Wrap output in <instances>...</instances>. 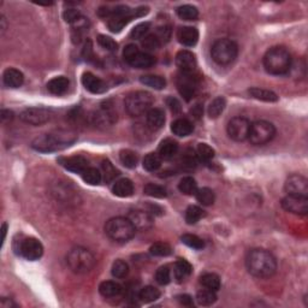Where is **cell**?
<instances>
[{
	"label": "cell",
	"mask_w": 308,
	"mask_h": 308,
	"mask_svg": "<svg viewBox=\"0 0 308 308\" xmlns=\"http://www.w3.org/2000/svg\"><path fill=\"white\" fill-rule=\"evenodd\" d=\"M248 272L257 278H270L277 271L276 258L266 249L257 248L248 253L246 258Z\"/></svg>",
	"instance_id": "1"
},
{
	"label": "cell",
	"mask_w": 308,
	"mask_h": 308,
	"mask_svg": "<svg viewBox=\"0 0 308 308\" xmlns=\"http://www.w3.org/2000/svg\"><path fill=\"white\" fill-rule=\"evenodd\" d=\"M75 141H76V136L71 132L58 131L37 136L32 142V147L35 151L49 153V152H56L66 148V147L71 146Z\"/></svg>",
	"instance_id": "2"
},
{
	"label": "cell",
	"mask_w": 308,
	"mask_h": 308,
	"mask_svg": "<svg viewBox=\"0 0 308 308\" xmlns=\"http://www.w3.org/2000/svg\"><path fill=\"white\" fill-rule=\"evenodd\" d=\"M264 67L269 74L280 76L292 69V56L285 47L276 46L270 49L264 56Z\"/></svg>",
	"instance_id": "3"
},
{
	"label": "cell",
	"mask_w": 308,
	"mask_h": 308,
	"mask_svg": "<svg viewBox=\"0 0 308 308\" xmlns=\"http://www.w3.org/2000/svg\"><path fill=\"white\" fill-rule=\"evenodd\" d=\"M105 232L112 241L123 243V242L130 241L134 237L136 229L129 218L114 217L107 220L105 225Z\"/></svg>",
	"instance_id": "4"
},
{
	"label": "cell",
	"mask_w": 308,
	"mask_h": 308,
	"mask_svg": "<svg viewBox=\"0 0 308 308\" xmlns=\"http://www.w3.org/2000/svg\"><path fill=\"white\" fill-rule=\"evenodd\" d=\"M67 266L72 272L79 275H84L94 269L97 260L88 249L82 247H76L69 252L66 257Z\"/></svg>",
	"instance_id": "5"
},
{
	"label": "cell",
	"mask_w": 308,
	"mask_h": 308,
	"mask_svg": "<svg viewBox=\"0 0 308 308\" xmlns=\"http://www.w3.org/2000/svg\"><path fill=\"white\" fill-rule=\"evenodd\" d=\"M153 105V97L151 93L137 91L130 93L125 99V109L132 117H139L147 113Z\"/></svg>",
	"instance_id": "6"
},
{
	"label": "cell",
	"mask_w": 308,
	"mask_h": 308,
	"mask_svg": "<svg viewBox=\"0 0 308 308\" xmlns=\"http://www.w3.org/2000/svg\"><path fill=\"white\" fill-rule=\"evenodd\" d=\"M239 47L236 42L229 39H219L212 45V59L219 65H229L236 59Z\"/></svg>",
	"instance_id": "7"
},
{
	"label": "cell",
	"mask_w": 308,
	"mask_h": 308,
	"mask_svg": "<svg viewBox=\"0 0 308 308\" xmlns=\"http://www.w3.org/2000/svg\"><path fill=\"white\" fill-rule=\"evenodd\" d=\"M276 135V128L267 121H258L252 124L249 131V141L254 146H264L269 144Z\"/></svg>",
	"instance_id": "8"
},
{
	"label": "cell",
	"mask_w": 308,
	"mask_h": 308,
	"mask_svg": "<svg viewBox=\"0 0 308 308\" xmlns=\"http://www.w3.org/2000/svg\"><path fill=\"white\" fill-rule=\"evenodd\" d=\"M15 252L29 261H35L42 257L44 247L39 240L34 237H27L18 242V246L15 247Z\"/></svg>",
	"instance_id": "9"
},
{
	"label": "cell",
	"mask_w": 308,
	"mask_h": 308,
	"mask_svg": "<svg viewBox=\"0 0 308 308\" xmlns=\"http://www.w3.org/2000/svg\"><path fill=\"white\" fill-rule=\"evenodd\" d=\"M134 17V10H130V7L124 5H119L112 10L107 27L112 32H119Z\"/></svg>",
	"instance_id": "10"
},
{
	"label": "cell",
	"mask_w": 308,
	"mask_h": 308,
	"mask_svg": "<svg viewBox=\"0 0 308 308\" xmlns=\"http://www.w3.org/2000/svg\"><path fill=\"white\" fill-rule=\"evenodd\" d=\"M250 122L244 117H235L227 124V135L236 142H242L248 139L250 131Z\"/></svg>",
	"instance_id": "11"
},
{
	"label": "cell",
	"mask_w": 308,
	"mask_h": 308,
	"mask_svg": "<svg viewBox=\"0 0 308 308\" xmlns=\"http://www.w3.org/2000/svg\"><path fill=\"white\" fill-rule=\"evenodd\" d=\"M53 112L45 107H29L21 113V119L32 125H41L51 121Z\"/></svg>",
	"instance_id": "12"
},
{
	"label": "cell",
	"mask_w": 308,
	"mask_h": 308,
	"mask_svg": "<svg viewBox=\"0 0 308 308\" xmlns=\"http://www.w3.org/2000/svg\"><path fill=\"white\" fill-rule=\"evenodd\" d=\"M285 192L288 195H294V196H304L307 197L308 195V181L306 177L301 175H292L287 178L284 184Z\"/></svg>",
	"instance_id": "13"
},
{
	"label": "cell",
	"mask_w": 308,
	"mask_h": 308,
	"mask_svg": "<svg viewBox=\"0 0 308 308\" xmlns=\"http://www.w3.org/2000/svg\"><path fill=\"white\" fill-rule=\"evenodd\" d=\"M177 88L179 94L184 97L187 101L194 97L197 89V80L194 74H183L181 72L177 79Z\"/></svg>",
	"instance_id": "14"
},
{
	"label": "cell",
	"mask_w": 308,
	"mask_h": 308,
	"mask_svg": "<svg viewBox=\"0 0 308 308\" xmlns=\"http://www.w3.org/2000/svg\"><path fill=\"white\" fill-rule=\"evenodd\" d=\"M283 210L294 214H300V216H306L308 213V199L304 196H294V195H288L280 202Z\"/></svg>",
	"instance_id": "15"
},
{
	"label": "cell",
	"mask_w": 308,
	"mask_h": 308,
	"mask_svg": "<svg viewBox=\"0 0 308 308\" xmlns=\"http://www.w3.org/2000/svg\"><path fill=\"white\" fill-rule=\"evenodd\" d=\"M128 218L136 230H141V231H147V230L152 229L154 224L153 216L149 213L148 211L145 210H135L129 213Z\"/></svg>",
	"instance_id": "16"
},
{
	"label": "cell",
	"mask_w": 308,
	"mask_h": 308,
	"mask_svg": "<svg viewBox=\"0 0 308 308\" xmlns=\"http://www.w3.org/2000/svg\"><path fill=\"white\" fill-rule=\"evenodd\" d=\"M176 65L183 74H194L196 70V58L189 51H181L176 56Z\"/></svg>",
	"instance_id": "17"
},
{
	"label": "cell",
	"mask_w": 308,
	"mask_h": 308,
	"mask_svg": "<svg viewBox=\"0 0 308 308\" xmlns=\"http://www.w3.org/2000/svg\"><path fill=\"white\" fill-rule=\"evenodd\" d=\"M61 164L67 171L75 172V174H82L88 167V160L82 155H74L69 158H61Z\"/></svg>",
	"instance_id": "18"
},
{
	"label": "cell",
	"mask_w": 308,
	"mask_h": 308,
	"mask_svg": "<svg viewBox=\"0 0 308 308\" xmlns=\"http://www.w3.org/2000/svg\"><path fill=\"white\" fill-rule=\"evenodd\" d=\"M82 84L87 91H89L93 94H101V93L106 92L107 87L102 80L93 75L92 72H84L82 76Z\"/></svg>",
	"instance_id": "19"
},
{
	"label": "cell",
	"mask_w": 308,
	"mask_h": 308,
	"mask_svg": "<svg viewBox=\"0 0 308 308\" xmlns=\"http://www.w3.org/2000/svg\"><path fill=\"white\" fill-rule=\"evenodd\" d=\"M177 39L183 46L193 47L199 41V32L194 27H182L177 32Z\"/></svg>",
	"instance_id": "20"
},
{
	"label": "cell",
	"mask_w": 308,
	"mask_h": 308,
	"mask_svg": "<svg viewBox=\"0 0 308 308\" xmlns=\"http://www.w3.org/2000/svg\"><path fill=\"white\" fill-rule=\"evenodd\" d=\"M2 81L4 84L9 88H19L23 84L24 76L19 70L14 69V67H9L4 71L2 75Z\"/></svg>",
	"instance_id": "21"
},
{
	"label": "cell",
	"mask_w": 308,
	"mask_h": 308,
	"mask_svg": "<svg viewBox=\"0 0 308 308\" xmlns=\"http://www.w3.org/2000/svg\"><path fill=\"white\" fill-rule=\"evenodd\" d=\"M154 63L155 59L153 56H151L147 52L139 51L128 62V64L131 65L132 67H136V69H147V67H151Z\"/></svg>",
	"instance_id": "22"
},
{
	"label": "cell",
	"mask_w": 308,
	"mask_h": 308,
	"mask_svg": "<svg viewBox=\"0 0 308 308\" xmlns=\"http://www.w3.org/2000/svg\"><path fill=\"white\" fill-rule=\"evenodd\" d=\"M165 124V113L162 109H151L147 112V125L152 130H159Z\"/></svg>",
	"instance_id": "23"
},
{
	"label": "cell",
	"mask_w": 308,
	"mask_h": 308,
	"mask_svg": "<svg viewBox=\"0 0 308 308\" xmlns=\"http://www.w3.org/2000/svg\"><path fill=\"white\" fill-rule=\"evenodd\" d=\"M178 152V145L176 141L171 139H166L160 144L158 154L162 158V160H170L175 157Z\"/></svg>",
	"instance_id": "24"
},
{
	"label": "cell",
	"mask_w": 308,
	"mask_h": 308,
	"mask_svg": "<svg viewBox=\"0 0 308 308\" xmlns=\"http://www.w3.org/2000/svg\"><path fill=\"white\" fill-rule=\"evenodd\" d=\"M70 86V82L66 77L58 76L52 79L51 81L47 83V89L51 94L53 95H63L67 92Z\"/></svg>",
	"instance_id": "25"
},
{
	"label": "cell",
	"mask_w": 308,
	"mask_h": 308,
	"mask_svg": "<svg viewBox=\"0 0 308 308\" xmlns=\"http://www.w3.org/2000/svg\"><path fill=\"white\" fill-rule=\"evenodd\" d=\"M123 292V288L119 283L113 280H105L99 285V292L104 297H116L119 296Z\"/></svg>",
	"instance_id": "26"
},
{
	"label": "cell",
	"mask_w": 308,
	"mask_h": 308,
	"mask_svg": "<svg viewBox=\"0 0 308 308\" xmlns=\"http://www.w3.org/2000/svg\"><path fill=\"white\" fill-rule=\"evenodd\" d=\"M112 192H113V194L118 197H129L131 196L132 193H134V184H132V182L128 178L118 179V181L113 184Z\"/></svg>",
	"instance_id": "27"
},
{
	"label": "cell",
	"mask_w": 308,
	"mask_h": 308,
	"mask_svg": "<svg viewBox=\"0 0 308 308\" xmlns=\"http://www.w3.org/2000/svg\"><path fill=\"white\" fill-rule=\"evenodd\" d=\"M194 130V125L190 121L185 118H178L171 124V131L174 132L175 135L179 137H184L190 135Z\"/></svg>",
	"instance_id": "28"
},
{
	"label": "cell",
	"mask_w": 308,
	"mask_h": 308,
	"mask_svg": "<svg viewBox=\"0 0 308 308\" xmlns=\"http://www.w3.org/2000/svg\"><path fill=\"white\" fill-rule=\"evenodd\" d=\"M192 272H193V267L192 265L187 261V260L179 259L178 261L175 264L174 275L178 283L183 282V280L187 279V278L192 275Z\"/></svg>",
	"instance_id": "29"
},
{
	"label": "cell",
	"mask_w": 308,
	"mask_h": 308,
	"mask_svg": "<svg viewBox=\"0 0 308 308\" xmlns=\"http://www.w3.org/2000/svg\"><path fill=\"white\" fill-rule=\"evenodd\" d=\"M250 97H253L257 100H261L265 102H276L278 101V95L275 92L269 91V89L264 88H258V87H253L249 91Z\"/></svg>",
	"instance_id": "30"
},
{
	"label": "cell",
	"mask_w": 308,
	"mask_h": 308,
	"mask_svg": "<svg viewBox=\"0 0 308 308\" xmlns=\"http://www.w3.org/2000/svg\"><path fill=\"white\" fill-rule=\"evenodd\" d=\"M140 81L145 86L151 87V88L157 89V91H160L166 86V81H165L164 77L157 76V75H146V76H142Z\"/></svg>",
	"instance_id": "31"
},
{
	"label": "cell",
	"mask_w": 308,
	"mask_h": 308,
	"mask_svg": "<svg viewBox=\"0 0 308 308\" xmlns=\"http://www.w3.org/2000/svg\"><path fill=\"white\" fill-rule=\"evenodd\" d=\"M200 283L204 288L218 292L220 288V278L216 274H205L200 277Z\"/></svg>",
	"instance_id": "32"
},
{
	"label": "cell",
	"mask_w": 308,
	"mask_h": 308,
	"mask_svg": "<svg viewBox=\"0 0 308 308\" xmlns=\"http://www.w3.org/2000/svg\"><path fill=\"white\" fill-rule=\"evenodd\" d=\"M176 12L183 21H195L199 17V11L193 5H182L176 10Z\"/></svg>",
	"instance_id": "33"
},
{
	"label": "cell",
	"mask_w": 308,
	"mask_h": 308,
	"mask_svg": "<svg viewBox=\"0 0 308 308\" xmlns=\"http://www.w3.org/2000/svg\"><path fill=\"white\" fill-rule=\"evenodd\" d=\"M159 297H160L159 290H158L157 288L151 287V285L142 288L141 292H139V299L141 300L142 302H145V304H151V302L157 301Z\"/></svg>",
	"instance_id": "34"
},
{
	"label": "cell",
	"mask_w": 308,
	"mask_h": 308,
	"mask_svg": "<svg viewBox=\"0 0 308 308\" xmlns=\"http://www.w3.org/2000/svg\"><path fill=\"white\" fill-rule=\"evenodd\" d=\"M178 189L184 195H195L197 192V183L193 177H183L179 181Z\"/></svg>",
	"instance_id": "35"
},
{
	"label": "cell",
	"mask_w": 308,
	"mask_h": 308,
	"mask_svg": "<svg viewBox=\"0 0 308 308\" xmlns=\"http://www.w3.org/2000/svg\"><path fill=\"white\" fill-rule=\"evenodd\" d=\"M196 300L201 306H212L217 301L216 292L210 289H201L196 295Z\"/></svg>",
	"instance_id": "36"
},
{
	"label": "cell",
	"mask_w": 308,
	"mask_h": 308,
	"mask_svg": "<svg viewBox=\"0 0 308 308\" xmlns=\"http://www.w3.org/2000/svg\"><path fill=\"white\" fill-rule=\"evenodd\" d=\"M81 175H82V179H83L86 183L91 185H97L102 179L101 172H100L97 169H95V167H87V169L84 170Z\"/></svg>",
	"instance_id": "37"
},
{
	"label": "cell",
	"mask_w": 308,
	"mask_h": 308,
	"mask_svg": "<svg viewBox=\"0 0 308 308\" xmlns=\"http://www.w3.org/2000/svg\"><path fill=\"white\" fill-rule=\"evenodd\" d=\"M119 160H121V162L125 167H128V169H134V167H136L137 162H139V157H137V154L135 153L134 151L123 149V151L119 153Z\"/></svg>",
	"instance_id": "38"
},
{
	"label": "cell",
	"mask_w": 308,
	"mask_h": 308,
	"mask_svg": "<svg viewBox=\"0 0 308 308\" xmlns=\"http://www.w3.org/2000/svg\"><path fill=\"white\" fill-rule=\"evenodd\" d=\"M195 195H196L197 201L201 205H204V206H211V205L214 204V200H216L213 190L210 189V188H201V189H197Z\"/></svg>",
	"instance_id": "39"
},
{
	"label": "cell",
	"mask_w": 308,
	"mask_h": 308,
	"mask_svg": "<svg viewBox=\"0 0 308 308\" xmlns=\"http://www.w3.org/2000/svg\"><path fill=\"white\" fill-rule=\"evenodd\" d=\"M225 106H227V101H225L224 97H216L214 100H212L209 106V116L211 118H218L225 110Z\"/></svg>",
	"instance_id": "40"
},
{
	"label": "cell",
	"mask_w": 308,
	"mask_h": 308,
	"mask_svg": "<svg viewBox=\"0 0 308 308\" xmlns=\"http://www.w3.org/2000/svg\"><path fill=\"white\" fill-rule=\"evenodd\" d=\"M144 169L149 172H154L160 169L162 166V158L159 157L158 153H149L145 157L144 159Z\"/></svg>",
	"instance_id": "41"
},
{
	"label": "cell",
	"mask_w": 308,
	"mask_h": 308,
	"mask_svg": "<svg viewBox=\"0 0 308 308\" xmlns=\"http://www.w3.org/2000/svg\"><path fill=\"white\" fill-rule=\"evenodd\" d=\"M101 169H102L101 175H104V179L106 183L112 182L119 175L118 170H117L116 167H114L113 165L111 164V162H110V160H104V162H102Z\"/></svg>",
	"instance_id": "42"
},
{
	"label": "cell",
	"mask_w": 308,
	"mask_h": 308,
	"mask_svg": "<svg viewBox=\"0 0 308 308\" xmlns=\"http://www.w3.org/2000/svg\"><path fill=\"white\" fill-rule=\"evenodd\" d=\"M204 211L199 206H189L185 211V222L189 225L196 224L204 217Z\"/></svg>",
	"instance_id": "43"
},
{
	"label": "cell",
	"mask_w": 308,
	"mask_h": 308,
	"mask_svg": "<svg viewBox=\"0 0 308 308\" xmlns=\"http://www.w3.org/2000/svg\"><path fill=\"white\" fill-rule=\"evenodd\" d=\"M144 193L148 196L152 197H158V199H162V197H166L167 192L164 187L153 183H148L145 185Z\"/></svg>",
	"instance_id": "44"
},
{
	"label": "cell",
	"mask_w": 308,
	"mask_h": 308,
	"mask_svg": "<svg viewBox=\"0 0 308 308\" xmlns=\"http://www.w3.org/2000/svg\"><path fill=\"white\" fill-rule=\"evenodd\" d=\"M182 242L188 246L189 248H193V249H196L200 250L205 247V242L200 239L199 236L196 235H193V234H184L183 236L181 237Z\"/></svg>",
	"instance_id": "45"
},
{
	"label": "cell",
	"mask_w": 308,
	"mask_h": 308,
	"mask_svg": "<svg viewBox=\"0 0 308 308\" xmlns=\"http://www.w3.org/2000/svg\"><path fill=\"white\" fill-rule=\"evenodd\" d=\"M112 276L116 278H125L129 274V266L124 260L118 259L112 264Z\"/></svg>",
	"instance_id": "46"
},
{
	"label": "cell",
	"mask_w": 308,
	"mask_h": 308,
	"mask_svg": "<svg viewBox=\"0 0 308 308\" xmlns=\"http://www.w3.org/2000/svg\"><path fill=\"white\" fill-rule=\"evenodd\" d=\"M196 157L201 162H210L214 158V149L206 144H199L196 148Z\"/></svg>",
	"instance_id": "47"
},
{
	"label": "cell",
	"mask_w": 308,
	"mask_h": 308,
	"mask_svg": "<svg viewBox=\"0 0 308 308\" xmlns=\"http://www.w3.org/2000/svg\"><path fill=\"white\" fill-rule=\"evenodd\" d=\"M149 253L153 257H169L172 253V248L164 242H158V243L152 244V247L149 248Z\"/></svg>",
	"instance_id": "48"
},
{
	"label": "cell",
	"mask_w": 308,
	"mask_h": 308,
	"mask_svg": "<svg viewBox=\"0 0 308 308\" xmlns=\"http://www.w3.org/2000/svg\"><path fill=\"white\" fill-rule=\"evenodd\" d=\"M155 280L159 283L160 285H166L169 284L170 280H171V271H170L169 266H162L157 270L155 272Z\"/></svg>",
	"instance_id": "49"
},
{
	"label": "cell",
	"mask_w": 308,
	"mask_h": 308,
	"mask_svg": "<svg viewBox=\"0 0 308 308\" xmlns=\"http://www.w3.org/2000/svg\"><path fill=\"white\" fill-rule=\"evenodd\" d=\"M149 28H151V23L148 22H144V23L137 24L136 27H134L131 32H130V36L135 40H141L146 36V34L148 32Z\"/></svg>",
	"instance_id": "50"
},
{
	"label": "cell",
	"mask_w": 308,
	"mask_h": 308,
	"mask_svg": "<svg viewBox=\"0 0 308 308\" xmlns=\"http://www.w3.org/2000/svg\"><path fill=\"white\" fill-rule=\"evenodd\" d=\"M97 44H99L102 49L111 52L117 51V47H118L117 42L114 41L112 37L106 36V35H99V36H97Z\"/></svg>",
	"instance_id": "51"
},
{
	"label": "cell",
	"mask_w": 308,
	"mask_h": 308,
	"mask_svg": "<svg viewBox=\"0 0 308 308\" xmlns=\"http://www.w3.org/2000/svg\"><path fill=\"white\" fill-rule=\"evenodd\" d=\"M162 45V42L159 41L155 35H147V36L144 37L142 40V46L147 49V51H154V49H158Z\"/></svg>",
	"instance_id": "52"
},
{
	"label": "cell",
	"mask_w": 308,
	"mask_h": 308,
	"mask_svg": "<svg viewBox=\"0 0 308 308\" xmlns=\"http://www.w3.org/2000/svg\"><path fill=\"white\" fill-rule=\"evenodd\" d=\"M63 17H64V19L67 22V23H70L72 26L75 22H77L80 18H81L82 15H81V12L79 11V10L67 9V10H65L64 14H63Z\"/></svg>",
	"instance_id": "53"
},
{
	"label": "cell",
	"mask_w": 308,
	"mask_h": 308,
	"mask_svg": "<svg viewBox=\"0 0 308 308\" xmlns=\"http://www.w3.org/2000/svg\"><path fill=\"white\" fill-rule=\"evenodd\" d=\"M196 162H197L196 153H194L193 151H188L187 153H185L183 158L184 166L189 167V169H193V167L196 166Z\"/></svg>",
	"instance_id": "54"
},
{
	"label": "cell",
	"mask_w": 308,
	"mask_h": 308,
	"mask_svg": "<svg viewBox=\"0 0 308 308\" xmlns=\"http://www.w3.org/2000/svg\"><path fill=\"white\" fill-rule=\"evenodd\" d=\"M166 105L169 106V109L171 110L172 113L177 114V113H179V112H181V109H182L181 102H179L178 100L176 99V97H167V99H166Z\"/></svg>",
	"instance_id": "55"
},
{
	"label": "cell",
	"mask_w": 308,
	"mask_h": 308,
	"mask_svg": "<svg viewBox=\"0 0 308 308\" xmlns=\"http://www.w3.org/2000/svg\"><path fill=\"white\" fill-rule=\"evenodd\" d=\"M155 36L159 39L160 42L169 41L170 36H171V29H170L169 27H162V28H158V32L155 34Z\"/></svg>",
	"instance_id": "56"
},
{
	"label": "cell",
	"mask_w": 308,
	"mask_h": 308,
	"mask_svg": "<svg viewBox=\"0 0 308 308\" xmlns=\"http://www.w3.org/2000/svg\"><path fill=\"white\" fill-rule=\"evenodd\" d=\"M139 51H140V49H137V46H135V45H132V44L131 45H128V46L125 47L124 51H123L124 61L128 63Z\"/></svg>",
	"instance_id": "57"
},
{
	"label": "cell",
	"mask_w": 308,
	"mask_h": 308,
	"mask_svg": "<svg viewBox=\"0 0 308 308\" xmlns=\"http://www.w3.org/2000/svg\"><path fill=\"white\" fill-rule=\"evenodd\" d=\"M82 54H83V58L86 61H91L93 58V45L91 40H87L86 44H84L83 51H82Z\"/></svg>",
	"instance_id": "58"
},
{
	"label": "cell",
	"mask_w": 308,
	"mask_h": 308,
	"mask_svg": "<svg viewBox=\"0 0 308 308\" xmlns=\"http://www.w3.org/2000/svg\"><path fill=\"white\" fill-rule=\"evenodd\" d=\"M177 299H178V301L181 302V305H183V306H193V299L189 295H179Z\"/></svg>",
	"instance_id": "59"
},
{
	"label": "cell",
	"mask_w": 308,
	"mask_h": 308,
	"mask_svg": "<svg viewBox=\"0 0 308 308\" xmlns=\"http://www.w3.org/2000/svg\"><path fill=\"white\" fill-rule=\"evenodd\" d=\"M12 118H14V112L10 111V110H2L1 111V121L2 122L11 121Z\"/></svg>",
	"instance_id": "60"
},
{
	"label": "cell",
	"mask_w": 308,
	"mask_h": 308,
	"mask_svg": "<svg viewBox=\"0 0 308 308\" xmlns=\"http://www.w3.org/2000/svg\"><path fill=\"white\" fill-rule=\"evenodd\" d=\"M0 306L2 308H11V307H16V304H15L12 300L7 299V297H2L1 301H0Z\"/></svg>",
	"instance_id": "61"
},
{
	"label": "cell",
	"mask_w": 308,
	"mask_h": 308,
	"mask_svg": "<svg viewBox=\"0 0 308 308\" xmlns=\"http://www.w3.org/2000/svg\"><path fill=\"white\" fill-rule=\"evenodd\" d=\"M192 113L194 114L195 118H200V117L202 116V109L200 105H196V106L194 107V109L192 110Z\"/></svg>",
	"instance_id": "62"
},
{
	"label": "cell",
	"mask_w": 308,
	"mask_h": 308,
	"mask_svg": "<svg viewBox=\"0 0 308 308\" xmlns=\"http://www.w3.org/2000/svg\"><path fill=\"white\" fill-rule=\"evenodd\" d=\"M6 231H7V224L6 223H4L1 227V234H2V239H1V242L4 243L5 242V239H6Z\"/></svg>",
	"instance_id": "63"
}]
</instances>
